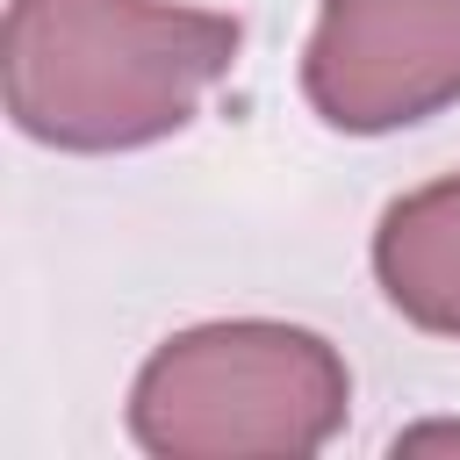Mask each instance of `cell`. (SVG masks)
I'll list each match as a JSON object with an SVG mask.
<instances>
[{"instance_id": "cell-2", "label": "cell", "mask_w": 460, "mask_h": 460, "mask_svg": "<svg viewBox=\"0 0 460 460\" xmlns=\"http://www.w3.org/2000/svg\"><path fill=\"white\" fill-rule=\"evenodd\" d=\"M352 374L331 338L273 316L172 331L137 388L129 438L158 460H302L345 431Z\"/></svg>"}, {"instance_id": "cell-3", "label": "cell", "mask_w": 460, "mask_h": 460, "mask_svg": "<svg viewBox=\"0 0 460 460\" xmlns=\"http://www.w3.org/2000/svg\"><path fill=\"white\" fill-rule=\"evenodd\" d=\"M309 108L345 137H388L460 101V0H323L302 50Z\"/></svg>"}, {"instance_id": "cell-1", "label": "cell", "mask_w": 460, "mask_h": 460, "mask_svg": "<svg viewBox=\"0 0 460 460\" xmlns=\"http://www.w3.org/2000/svg\"><path fill=\"white\" fill-rule=\"evenodd\" d=\"M244 29L172 0H7L0 93L22 137L50 151H144L194 122L237 65Z\"/></svg>"}, {"instance_id": "cell-4", "label": "cell", "mask_w": 460, "mask_h": 460, "mask_svg": "<svg viewBox=\"0 0 460 460\" xmlns=\"http://www.w3.org/2000/svg\"><path fill=\"white\" fill-rule=\"evenodd\" d=\"M374 280L388 309L431 338H460V172L410 187L381 208Z\"/></svg>"}]
</instances>
